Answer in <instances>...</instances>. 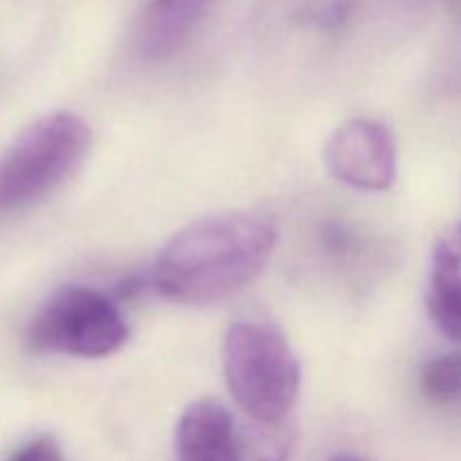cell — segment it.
Masks as SVG:
<instances>
[{"mask_svg": "<svg viewBox=\"0 0 461 461\" xmlns=\"http://www.w3.org/2000/svg\"><path fill=\"white\" fill-rule=\"evenodd\" d=\"M210 5L212 0H149L135 34L140 57L147 61H162L178 52Z\"/></svg>", "mask_w": 461, "mask_h": 461, "instance_id": "6", "label": "cell"}, {"mask_svg": "<svg viewBox=\"0 0 461 461\" xmlns=\"http://www.w3.org/2000/svg\"><path fill=\"white\" fill-rule=\"evenodd\" d=\"M223 369L239 408L257 421H286L300 394V363L286 336L264 320H239L225 333Z\"/></svg>", "mask_w": 461, "mask_h": 461, "instance_id": "2", "label": "cell"}, {"mask_svg": "<svg viewBox=\"0 0 461 461\" xmlns=\"http://www.w3.org/2000/svg\"><path fill=\"white\" fill-rule=\"evenodd\" d=\"M324 162L349 187L385 192L396 180L394 138L381 122L356 117L333 131L324 144Z\"/></svg>", "mask_w": 461, "mask_h": 461, "instance_id": "5", "label": "cell"}, {"mask_svg": "<svg viewBox=\"0 0 461 461\" xmlns=\"http://www.w3.org/2000/svg\"><path fill=\"white\" fill-rule=\"evenodd\" d=\"M354 3L351 0H315L311 18L322 27H338L347 21Z\"/></svg>", "mask_w": 461, "mask_h": 461, "instance_id": "12", "label": "cell"}, {"mask_svg": "<svg viewBox=\"0 0 461 461\" xmlns=\"http://www.w3.org/2000/svg\"><path fill=\"white\" fill-rule=\"evenodd\" d=\"M90 126L70 111L32 122L0 156V216L27 210L61 187L86 160Z\"/></svg>", "mask_w": 461, "mask_h": 461, "instance_id": "3", "label": "cell"}, {"mask_svg": "<svg viewBox=\"0 0 461 461\" xmlns=\"http://www.w3.org/2000/svg\"><path fill=\"white\" fill-rule=\"evenodd\" d=\"M333 461H358V459L351 457V455H338V457L333 459Z\"/></svg>", "mask_w": 461, "mask_h": 461, "instance_id": "13", "label": "cell"}, {"mask_svg": "<svg viewBox=\"0 0 461 461\" xmlns=\"http://www.w3.org/2000/svg\"><path fill=\"white\" fill-rule=\"evenodd\" d=\"M273 221L250 212L207 216L165 243L153 266V286L178 304H214L241 291L273 255Z\"/></svg>", "mask_w": 461, "mask_h": 461, "instance_id": "1", "label": "cell"}, {"mask_svg": "<svg viewBox=\"0 0 461 461\" xmlns=\"http://www.w3.org/2000/svg\"><path fill=\"white\" fill-rule=\"evenodd\" d=\"M295 446V428L286 421L250 419L234 423L232 461H288Z\"/></svg>", "mask_w": 461, "mask_h": 461, "instance_id": "9", "label": "cell"}, {"mask_svg": "<svg viewBox=\"0 0 461 461\" xmlns=\"http://www.w3.org/2000/svg\"><path fill=\"white\" fill-rule=\"evenodd\" d=\"M7 461H63V455L52 437H36L21 446Z\"/></svg>", "mask_w": 461, "mask_h": 461, "instance_id": "11", "label": "cell"}, {"mask_svg": "<svg viewBox=\"0 0 461 461\" xmlns=\"http://www.w3.org/2000/svg\"><path fill=\"white\" fill-rule=\"evenodd\" d=\"M450 5H461V0H448Z\"/></svg>", "mask_w": 461, "mask_h": 461, "instance_id": "14", "label": "cell"}, {"mask_svg": "<svg viewBox=\"0 0 461 461\" xmlns=\"http://www.w3.org/2000/svg\"><path fill=\"white\" fill-rule=\"evenodd\" d=\"M129 340L120 306L93 286L70 284L43 302L27 329V345L45 354L106 358Z\"/></svg>", "mask_w": 461, "mask_h": 461, "instance_id": "4", "label": "cell"}, {"mask_svg": "<svg viewBox=\"0 0 461 461\" xmlns=\"http://www.w3.org/2000/svg\"><path fill=\"white\" fill-rule=\"evenodd\" d=\"M234 423L219 401H194L176 428L178 461H232Z\"/></svg>", "mask_w": 461, "mask_h": 461, "instance_id": "7", "label": "cell"}, {"mask_svg": "<svg viewBox=\"0 0 461 461\" xmlns=\"http://www.w3.org/2000/svg\"><path fill=\"white\" fill-rule=\"evenodd\" d=\"M421 390L437 405H453L461 401V354L439 356L421 372Z\"/></svg>", "mask_w": 461, "mask_h": 461, "instance_id": "10", "label": "cell"}, {"mask_svg": "<svg viewBox=\"0 0 461 461\" xmlns=\"http://www.w3.org/2000/svg\"><path fill=\"white\" fill-rule=\"evenodd\" d=\"M428 309L441 333L461 342V223L450 225L435 243Z\"/></svg>", "mask_w": 461, "mask_h": 461, "instance_id": "8", "label": "cell"}]
</instances>
